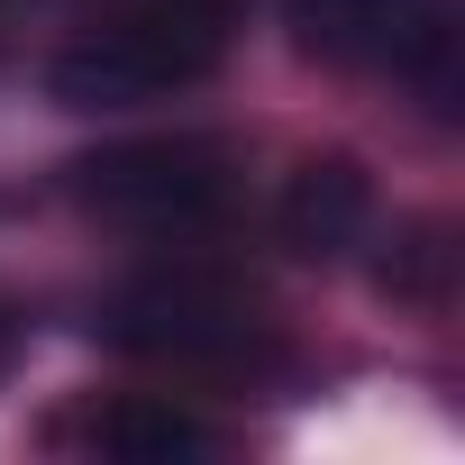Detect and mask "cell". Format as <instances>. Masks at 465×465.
I'll return each mask as SVG.
<instances>
[{
    "label": "cell",
    "mask_w": 465,
    "mask_h": 465,
    "mask_svg": "<svg viewBox=\"0 0 465 465\" xmlns=\"http://www.w3.org/2000/svg\"><path fill=\"white\" fill-rule=\"evenodd\" d=\"M92 338L128 365H164V374H265L283 347H274V320L247 283H228L219 265H146L128 283H110L92 302Z\"/></svg>",
    "instance_id": "cell-1"
},
{
    "label": "cell",
    "mask_w": 465,
    "mask_h": 465,
    "mask_svg": "<svg viewBox=\"0 0 465 465\" xmlns=\"http://www.w3.org/2000/svg\"><path fill=\"white\" fill-rule=\"evenodd\" d=\"M238 28H247V0H119L101 28H83L46 64V92L64 110H146L164 92L210 83Z\"/></svg>",
    "instance_id": "cell-2"
},
{
    "label": "cell",
    "mask_w": 465,
    "mask_h": 465,
    "mask_svg": "<svg viewBox=\"0 0 465 465\" xmlns=\"http://www.w3.org/2000/svg\"><path fill=\"white\" fill-rule=\"evenodd\" d=\"M74 201L119 228V238H155V247H192L210 228L238 219L247 201V164L228 137H128V146H101L74 164Z\"/></svg>",
    "instance_id": "cell-3"
},
{
    "label": "cell",
    "mask_w": 465,
    "mask_h": 465,
    "mask_svg": "<svg viewBox=\"0 0 465 465\" xmlns=\"http://www.w3.org/2000/svg\"><path fill=\"white\" fill-rule=\"evenodd\" d=\"M292 46L347 74H401L429 110L465 92V0H283Z\"/></svg>",
    "instance_id": "cell-4"
},
{
    "label": "cell",
    "mask_w": 465,
    "mask_h": 465,
    "mask_svg": "<svg viewBox=\"0 0 465 465\" xmlns=\"http://www.w3.org/2000/svg\"><path fill=\"white\" fill-rule=\"evenodd\" d=\"M274 228H283V247L311 256V265H338L374 238V183L356 155H302L283 201H274Z\"/></svg>",
    "instance_id": "cell-5"
},
{
    "label": "cell",
    "mask_w": 465,
    "mask_h": 465,
    "mask_svg": "<svg viewBox=\"0 0 465 465\" xmlns=\"http://www.w3.org/2000/svg\"><path fill=\"white\" fill-rule=\"evenodd\" d=\"M101 456H119V465H183V456H219V429L192 411V401H173V392H128V401H110V411H92V429H83Z\"/></svg>",
    "instance_id": "cell-6"
},
{
    "label": "cell",
    "mask_w": 465,
    "mask_h": 465,
    "mask_svg": "<svg viewBox=\"0 0 465 465\" xmlns=\"http://www.w3.org/2000/svg\"><path fill=\"white\" fill-rule=\"evenodd\" d=\"M447 274H456V247H447V228H401L392 238V256H383V292H401V302H447Z\"/></svg>",
    "instance_id": "cell-7"
},
{
    "label": "cell",
    "mask_w": 465,
    "mask_h": 465,
    "mask_svg": "<svg viewBox=\"0 0 465 465\" xmlns=\"http://www.w3.org/2000/svg\"><path fill=\"white\" fill-rule=\"evenodd\" d=\"M19 338H28V329H19V311H10V302H0V374H10V365H19Z\"/></svg>",
    "instance_id": "cell-8"
}]
</instances>
